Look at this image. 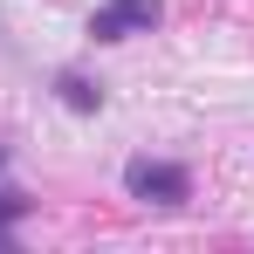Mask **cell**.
<instances>
[{
  "instance_id": "1",
  "label": "cell",
  "mask_w": 254,
  "mask_h": 254,
  "mask_svg": "<svg viewBox=\"0 0 254 254\" xmlns=\"http://www.w3.org/2000/svg\"><path fill=\"white\" fill-rule=\"evenodd\" d=\"M124 192L144 206H186L192 199V172L172 165V158H130L124 165Z\"/></svg>"
},
{
  "instance_id": "2",
  "label": "cell",
  "mask_w": 254,
  "mask_h": 254,
  "mask_svg": "<svg viewBox=\"0 0 254 254\" xmlns=\"http://www.w3.org/2000/svg\"><path fill=\"white\" fill-rule=\"evenodd\" d=\"M158 0H103L96 14H89V35L96 42H124V35H151L158 28Z\"/></svg>"
},
{
  "instance_id": "3",
  "label": "cell",
  "mask_w": 254,
  "mask_h": 254,
  "mask_svg": "<svg viewBox=\"0 0 254 254\" xmlns=\"http://www.w3.org/2000/svg\"><path fill=\"white\" fill-rule=\"evenodd\" d=\"M62 103H69V110H103V89L83 83V76H62Z\"/></svg>"
},
{
  "instance_id": "4",
  "label": "cell",
  "mask_w": 254,
  "mask_h": 254,
  "mask_svg": "<svg viewBox=\"0 0 254 254\" xmlns=\"http://www.w3.org/2000/svg\"><path fill=\"white\" fill-rule=\"evenodd\" d=\"M28 213V192H0V248H7V227Z\"/></svg>"
},
{
  "instance_id": "5",
  "label": "cell",
  "mask_w": 254,
  "mask_h": 254,
  "mask_svg": "<svg viewBox=\"0 0 254 254\" xmlns=\"http://www.w3.org/2000/svg\"><path fill=\"white\" fill-rule=\"evenodd\" d=\"M0 165H7V151H0Z\"/></svg>"
}]
</instances>
